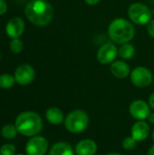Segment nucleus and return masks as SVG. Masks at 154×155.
<instances>
[{
  "label": "nucleus",
  "mask_w": 154,
  "mask_h": 155,
  "mask_svg": "<svg viewBox=\"0 0 154 155\" xmlns=\"http://www.w3.org/2000/svg\"><path fill=\"white\" fill-rule=\"evenodd\" d=\"M15 125L20 134L27 137H33L42 131L43 121L40 115L36 113L26 111L16 116Z\"/></svg>",
  "instance_id": "2"
},
{
  "label": "nucleus",
  "mask_w": 154,
  "mask_h": 155,
  "mask_svg": "<svg viewBox=\"0 0 154 155\" xmlns=\"http://www.w3.org/2000/svg\"><path fill=\"white\" fill-rule=\"evenodd\" d=\"M89 124L88 114L82 110L70 112L64 119V126L70 133L79 134L84 132Z\"/></svg>",
  "instance_id": "4"
},
{
  "label": "nucleus",
  "mask_w": 154,
  "mask_h": 155,
  "mask_svg": "<svg viewBox=\"0 0 154 155\" xmlns=\"http://www.w3.org/2000/svg\"><path fill=\"white\" fill-rule=\"evenodd\" d=\"M45 118L48 123L57 125L64 122V117L63 112L57 107H50L45 113Z\"/></svg>",
  "instance_id": "16"
},
{
  "label": "nucleus",
  "mask_w": 154,
  "mask_h": 155,
  "mask_svg": "<svg viewBox=\"0 0 154 155\" xmlns=\"http://www.w3.org/2000/svg\"><path fill=\"white\" fill-rule=\"evenodd\" d=\"M137 144V141L133 137V136H129L123 139V147L126 150V151H132L136 147Z\"/></svg>",
  "instance_id": "21"
},
{
  "label": "nucleus",
  "mask_w": 154,
  "mask_h": 155,
  "mask_svg": "<svg viewBox=\"0 0 154 155\" xmlns=\"http://www.w3.org/2000/svg\"><path fill=\"white\" fill-rule=\"evenodd\" d=\"M147 32L151 37L154 38V18L147 24Z\"/></svg>",
  "instance_id": "23"
},
{
  "label": "nucleus",
  "mask_w": 154,
  "mask_h": 155,
  "mask_svg": "<svg viewBox=\"0 0 154 155\" xmlns=\"http://www.w3.org/2000/svg\"><path fill=\"white\" fill-rule=\"evenodd\" d=\"M74 152L77 155H94L97 152V144L91 139H84L76 144Z\"/></svg>",
  "instance_id": "13"
},
{
  "label": "nucleus",
  "mask_w": 154,
  "mask_h": 155,
  "mask_svg": "<svg viewBox=\"0 0 154 155\" xmlns=\"http://www.w3.org/2000/svg\"><path fill=\"white\" fill-rule=\"evenodd\" d=\"M49 143L46 138L35 135L31 137V139L25 144V153L26 155H44L48 151Z\"/></svg>",
  "instance_id": "7"
},
{
  "label": "nucleus",
  "mask_w": 154,
  "mask_h": 155,
  "mask_svg": "<svg viewBox=\"0 0 154 155\" xmlns=\"http://www.w3.org/2000/svg\"><path fill=\"white\" fill-rule=\"evenodd\" d=\"M129 112L130 114L138 121H143L148 119V116L151 114L150 105L143 100L133 101L130 104Z\"/></svg>",
  "instance_id": "10"
},
{
  "label": "nucleus",
  "mask_w": 154,
  "mask_h": 155,
  "mask_svg": "<svg viewBox=\"0 0 154 155\" xmlns=\"http://www.w3.org/2000/svg\"><path fill=\"white\" fill-rule=\"evenodd\" d=\"M15 147L12 143H5L0 148V155H15Z\"/></svg>",
  "instance_id": "22"
},
{
  "label": "nucleus",
  "mask_w": 154,
  "mask_h": 155,
  "mask_svg": "<svg viewBox=\"0 0 154 155\" xmlns=\"http://www.w3.org/2000/svg\"><path fill=\"white\" fill-rule=\"evenodd\" d=\"M108 35L111 40L116 44L129 43L135 35L133 24L124 18L113 19L108 26Z\"/></svg>",
  "instance_id": "3"
},
{
  "label": "nucleus",
  "mask_w": 154,
  "mask_h": 155,
  "mask_svg": "<svg viewBox=\"0 0 154 155\" xmlns=\"http://www.w3.org/2000/svg\"><path fill=\"white\" fill-rule=\"evenodd\" d=\"M147 155H154V144L150 148V150L148 151Z\"/></svg>",
  "instance_id": "28"
},
{
  "label": "nucleus",
  "mask_w": 154,
  "mask_h": 155,
  "mask_svg": "<svg viewBox=\"0 0 154 155\" xmlns=\"http://www.w3.org/2000/svg\"><path fill=\"white\" fill-rule=\"evenodd\" d=\"M128 15L132 22L136 25H143L152 19L151 9L143 3H133L128 9Z\"/></svg>",
  "instance_id": "5"
},
{
  "label": "nucleus",
  "mask_w": 154,
  "mask_h": 155,
  "mask_svg": "<svg viewBox=\"0 0 154 155\" xmlns=\"http://www.w3.org/2000/svg\"><path fill=\"white\" fill-rule=\"evenodd\" d=\"M152 140L154 141V129H153V131H152Z\"/></svg>",
  "instance_id": "30"
},
{
  "label": "nucleus",
  "mask_w": 154,
  "mask_h": 155,
  "mask_svg": "<svg viewBox=\"0 0 154 155\" xmlns=\"http://www.w3.org/2000/svg\"><path fill=\"white\" fill-rule=\"evenodd\" d=\"M25 27V22L21 17H12L5 25V33L11 39L19 38L24 34Z\"/></svg>",
  "instance_id": "11"
},
{
  "label": "nucleus",
  "mask_w": 154,
  "mask_h": 155,
  "mask_svg": "<svg viewBox=\"0 0 154 155\" xmlns=\"http://www.w3.org/2000/svg\"><path fill=\"white\" fill-rule=\"evenodd\" d=\"M149 105H150V107L152 110H154V93H152L150 95V98H149Z\"/></svg>",
  "instance_id": "25"
},
{
  "label": "nucleus",
  "mask_w": 154,
  "mask_h": 155,
  "mask_svg": "<svg viewBox=\"0 0 154 155\" xmlns=\"http://www.w3.org/2000/svg\"><path fill=\"white\" fill-rule=\"evenodd\" d=\"M25 15L32 24L44 26L53 20L54 9L45 0H30L25 8Z\"/></svg>",
  "instance_id": "1"
},
{
  "label": "nucleus",
  "mask_w": 154,
  "mask_h": 155,
  "mask_svg": "<svg viewBox=\"0 0 154 155\" xmlns=\"http://www.w3.org/2000/svg\"><path fill=\"white\" fill-rule=\"evenodd\" d=\"M150 134V126L144 121L136 122L132 127V136L137 141H144Z\"/></svg>",
  "instance_id": "12"
},
{
  "label": "nucleus",
  "mask_w": 154,
  "mask_h": 155,
  "mask_svg": "<svg viewBox=\"0 0 154 155\" xmlns=\"http://www.w3.org/2000/svg\"><path fill=\"white\" fill-rule=\"evenodd\" d=\"M106 155H122L121 153H108Z\"/></svg>",
  "instance_id": "29"
},
{
  "label": "nucleus",
  "mask_w": 154,
  "mask_h": 155,
  "mask_svg": "<svg viewBox=\"0 0 154 155\" xmlns=\"http://www.w3.org/2000/svg\"><path fill=\"white\" fill-rule=\"evenodd\" d=\"M118 54L124 60H129L135 54V48L132 44L125 43L121 45L118 49Z\"/></svg>",
  "instance_id": "17"
},
{
  "label": "nucleus",
  "mask_w": 154,
  "mask_h": 155,
  "mask_svg": "<svg viewBox=\"0 0 154 155\" xmlns=\"http://www.w3.org/2000/svg\"><path fill=\"white\" fill-rule=\"evenodd\" d=\"M73 147L64 142H60L52 146L49 150L48 155H74Z\"/></svg>",
  "instance_id": "15"
},
{
  "label": "nucleus",
  "mask_w": 154,
  "mask_h": 155,
  "mask_svg": "<svg viewBox=\"0 0 154 155\" xmlns=\"http://www.w3.org/2000/svg\"><path fill=\"white\" fill-rule=\"evenodd\" d=\"M101 0H84V2L89 5H94L96 4H98Z\"/></svg>",
  "instance_id": "26"
},
{
  "label": "nucleus",
  "mask_w": 154,
  "mask_h": 155,
  "mask_svg": "<svg viewBox=\"0 0 154 155\" xmlns=\"http://www.w3.org/2000/svg\"><path fill=\"white\" fill-rule=\"evenodd\" d=\"M18 134V131L15 124H5L1 129V134L5 139L12 140L14 139Z\"/></svg>",
  "instance_id": "18"
},
{
  "label": "nucleus",
  "mask_w": 154,
  "mask_h": 155,
  "mask_svg": "<svg viewBox=\"0 0 154 155\" xmlns=\"http://www.w3.org/2000/svg\"><path fill=\"white\" fill-rule=\"evenodd\" d=\"M131 82L139 88H144L149 86L153 81V75L152 72L143 66H138L134 68L130 74Z\"/></svg>",
  "instance_id": "6"
},
{
  "label": "nucleus",
  "mask_w": 154,
  "mask_h": 155,
  "mask_svg": "<svg viewBox=\"0 0 154 155\" xmlns=\"http://www.w3.org/2000/svg\"><path fill=\"white\" fill-rule=\"evenodd\" d=\"M10 51L14 54H20L24 49V43L20 38H15L12 39V41L9 44Z\"/></svg>",
  "instance_id": "20"
},
{
  "label": "nucleus",
  "mask_w": 154,
  "mask_h": 155,
  "mask_svg": "<svg viewBox=\"0 0 154 155\" xmlns=\"http://www.w3.org/2000/svg\"><path fill=\"white\" fill-rule=\"evenodd\" d=\"M7 11V4L5 0H0V15H3Z\"/></svg>",
  "instance_id": "24"
},
{
  "label": "nucleus",
  "mask_w": 154,
  "mask_h": 155,
  "mask_svg": "<svg viewBox=\"0 0 154 155\" xmlns=\"http://www.w3.org/2000/svg\"><path fill=\"white\" fill-rule=\"evenodd\" d=\"M110 71L113 76L120 79L126 78L131 74L130 66L123 60H117L113 62L110 65Z\"/></svg>",
  "instance_id": "14"
},
{
  "label": "nucleus",
  "mask_w": 154,
  "mask_h": 155,
  "mask_svg": "<svg viewBox=\"0 0 154 155\" xmlns=\"http://www.w3.org/2000/svg\"><path fill=\"white\" fill-rule=\"evenodd\" d=\"M15 155H26V154H24V153H16Z\"/></svg>",
  "instance_id": "31"
},
{
  "label": "nucleus",
  "mask_w": 154,
  "mask_h": 155,
  "mask_svg": "<svg viewBox=\"0 0 154 155\" xmlns=\"http://www.w3.org/2000/svg\"><path fill=\"white\" fill-rule=\"evenodd\" d=\"M15 78L10 74H3L0 75V88L9 89L15 84Z\"/></svg>",
  "instance_id": "19"
},
{
  "label": "nucleus",
  "mask_w": 154,
  "mask_h": 155,
  "mask_svg": "<svg viewBox=\"0 0 154 155\" xmlns=\"http://www.w3.org/2000/svg\"><path fill=\"white\" fill-rule=\"evenodd\" d=\"M15 82L20 85H28L30 84L35 77V72L32 65L28 64H24L19 65L14 74Z\"/></svg>",
  "instance_id": "9"
},
{
  "label": "nucleus",
  "mask_w": 154,
  "mask_h": 155,
  "mask_svg": "<svg viewBox=\"0 0 154 155\" xmlns=\"http://www.w3.org/2000/svg\"><path fill=\"white\" fill-rule=\"evenodd\" d=\"M117 54H118V49L116 45L113 43L107 42L99 48L96 57L100 64H109L115 61Z\"/></svg>",
  "instance_id": "8"
},
{
  "label": "nucleus",
  "mask_w": 154,
  "mask_h": 155,
  "mask_svg": "<svg viewBox=\"0 0 154 155\" xmlns=\"http://www.w3.org/2000/svg\"><path fill=\"white\" fill-rule=\"evenodd\" d=\"M148 120L151 124H154V113H151L148 116Z\"/></svg>",
  "instance_id": "27"
}]
</instances>
